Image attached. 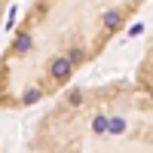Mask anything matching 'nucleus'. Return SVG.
<instances>
[{"label": "nucleus", "mask_w": 153, "mask_h": 153, "mask_svg": "<svg viewBox=\"0 0 153 153\" xmlns=\"http://www.w3.org/2000/svg\"><path fill=\"white\" fill-rule=\"evenodd\" d=\"M25 144L31 150H153V34L132 80L71 83Z\"/></svg>", "instance_id": "obj_2"}, {"label": "nucleus", "mask_w": 153, "mask_h": 153, "mask_svg": "<svg viewBox=\"0 0 153 153\" xmlns=\"http://www.w3.org/2000/svg\"><path fill=\"white\" fill-rule=\"evenodd\" d=\"M6 12H9V0H0V28H3V19H6Z\"/></svg>", "instance_id": "obj_3"}, {"label": "nucleus", "mask_w": 153, "mask_h": 153, "mask_svg": "<svg viewBox=\"0 0 153 153\" xmlns=\"http://www.w3.org/2000/svg\"><path fill=\"white\" fill-rule=\"evenodd\" d=\"M147 0H31L0 55V107L28 110L68 89Z\"/></svg>", "instance_id": "obj_1"}]
</instances>
